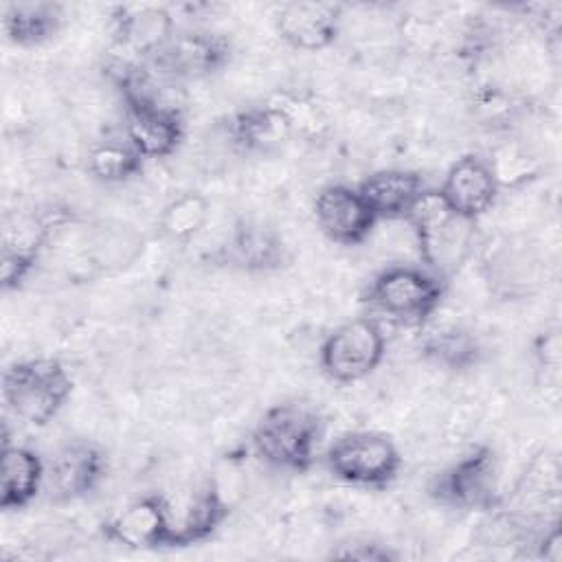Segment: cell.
<instances>
[{
  "mask_svg": "<svg viewBox=\"0 0 562 562\" xmlns=\"http://www.w3.org/2000/svg\"><path fill=\"white\" fill-rule=\"evenodd\" d=\"M323 417L307 402H281L270 406L252 428L255 454L285 472H307L323 439Z\"/></svg>",
  "mask_w": 562,
  "mask_h": 562,
  "instance_id": "obj_1",
  "label": "cell"
},
{
  "mask_svg": "<svg viewBox=\"0 0 562 562\" xmlns=\"http://www.w3.org/2000/svg\"><path fill=\"white\" fill-rule=\"evenodd\" d=\"M72 395V378L57 358H26L11 362L2 373L7 408L31 426L53 422Z\"/></svg>",
  "mask_w": 562,
  "mask_h": 562,
  "instance_id": "obj_2",
  "label": "cell"
},
{
  "mask_svg": "<svg viewBox=\"0 0 562 562\" xmlns=\"http://www.w3.org/2000/svg\"><path fill=\"white\" fill-rule=\"evenodd\" d=\"M446 296V279L424 266L397 263L380 270L362 294L373 312L404 323L424 325L430 321Z\"/></svg>",
  "mask_w": 562,
  "mask_h": 562,
  "instance_id": "obj_3",
  "label": "cell"
},
{
  "mask_svg": "<svg viewBox=\"0 0 562 562\" xmlns=\"http://www.w3.org/2000/svg\"><path fill=\"white\" fill-rule=\"evenodd\" d=\"M424 268L441 279L454 274L474 250V224L452 213L437 191L428 189L406 220Z\"/></svg>",
  "mask_w": 562,
  "mask_h": 562,
  "instance_id": "obj_4",
  "label": "cell"
},
{
  "mask_svg": "<svg viewBox=\"0 0 562 562\" xmlns=\"http://www.w3.org/2000/svg\"><path fill=\"white\" fill-rule=\"evenodd\" d=\"M428 496L450 509L494 512L503 503L501 468L492 446L479 443L437 472L428 483Z\"/></svg>",
  "mask_w": 562,
  "mask_h": 562,
  "instance_id": "obj_5",
  "label": "cell"
},
{
  "mask_svg": "<svg viewBox=\"0 0 562 562\" xmlns=\"http://www.w3.org/2000/svg\"><path fill=\"white\" fill-rule=\"evenodd\" d=\"M329 474L347 485L382 490L402 468L397 443L378 430H349L334 439L325 452Z\"/></svg>",
  "mask_w": 562,
  "mask_h": 562,
  "instance_id": "obj_6",
  "label": "cell"
},
{
  "mask_svg": "<svg viewBox=\"0 0 562 562\" xmlns=\"http://www.w3.org/2000/svg\"><path fill=\"white\" fill-rule=\"evenodd\" d=\"M386 336L375 318L360 316L338 325L321 345V369L338 384L369 378L384 360Z\"/></svg>",
  "mask_w": 562,
  "mask_h": 562,
  "instance_id": "obj_7",
  "label": "cell"
},
{
  "mask_svg": "<svg viewBox=\"0 0 562 562\" xmlns=\"http://www.w3.org/2000/svg\"><path fill=\"white\" fill-rule=\"evenodd\" d=\"M233 57V44L211 29L176 31L149 66L169 81L204 79L220 72Z\"/></svg>",
  "mask_w": 562,
  "mask_h": 562,
  "instance_id": "obj_8",
  "label": "cell"
},
{
  "mask_svg": "<svg viewBox=\"0 0 562 562\" xmlns=\"http://www.w3.org/2000/svg\"><path fill=\"white\" fill-rule=\"evenodd\" d=\"M105 450L88 439L61 443L46 465L44 487L53 503H72L90 496L108 476Z\"/></svg>",
  "mask_w": 562,
  "mask_h": 562,
  "instance_id": "obj_9",
  "label": "cell"
},
{
  "mask_svg": "<svg viewBox=\"0 0 562 562\" xmlns=\"http://www.w3.org/2000/svg\"><path fill=\"white\" fill-rule=\"evenodd\" d=\"M123 132L145 160H162L178 151L187 125L176 105L154 99H123Z\"/></svg>",
  "mask_w": 562,
  "mask_h": 562,
  "instance_id": "obj_10",
  "label": "cell"
},
{
  "mask_svg": "<svg viewBox=\"0 0 562 562\" xmlns=\"http://www.w3.org/2000/svg\"><path fill=\"white\" fill-rule=\"evenodd\" d=\"M498 189L490 160L479 154H465L448 167L437 195L452 213L476 222L494 206Z\"/></svg>",
  "mask_w": 562,
  "mask_h": 562,
  "instance_id": "obj_11",
  "label": "cell"
},
{
  "mask_svg": "<svg viewBox=\"0 0 562 562\" xmlns=\"http://www.w3.org/2000/svg\"><path fill=\"white\" fill-rule=\"evenodd\" d=\"M314 220L327 239L342 246L362 244L378 222L358 187L349 184L323 187L314 198Z\"/></svg>",
  "mask_w": 562,
  "mask_h": 562,
  "instance_id": "obj_12",
  "label": "cell"
},
{
  "mask_svg": "<svg viewBox=\"0 0 562 562\" xmlns=\"http://www.w3.org/2000/svg\"><path fill=\"white\" fill-rule=\"evenodd\" d=\"M108 540L127 549L171 547V505L162 494H145L127 503L105 525Z\"/></svg>",
  "mask_w": 562,
  "mask_h": 562,
  "instance_id": "obj_13",
  "label": "cell"
},
{
  "mask_svg": "<svg viewBox=\"0 0 562 562\" xmlns=\"http://www.w3.org/2000/svg\"><path fill=\"white\" fill-rule=\"evenodd\" d=\"M176 33L173 18L158 4H127L112 13L114 46L123 53L121 59L149 61Z\"/></svg>",
  "mask_w": 562,
  "mask_h": 562,
  "instance_id": "obj_14",
  "label": "cell"
},
{
  "mask_svg": "<svg viewBox=\"0 0 562 562\" xmlns=\"http://www.w3.org/2000/svg\"><path fill=\"white\" fill-rule=\"evenodd\" d=\"M342 7L334 2H285L274 15L279 37L305 53L329 48L340 33Z\"/></svg>",
  "mask_w": 562,
  "mask_h": 562,
  "instance_id": "obj_15",
  "label": "cell"
},
{
  "mask_svg": "<svg viewBox=\"0 0 562 562\" xmlns=\"http://www.w3.org/2000/svg\"><path fill=\"white\" fill-rule=\"evenodd\" d=\"M171 505V547H191L209 540L228 518V503L215 479L202 481L184 496L180 505Z\"/></svg>",
  "mask_w": 562,
  "mask_h": 562,
  "instance_id": "obj_16",
  "label": "cell"
},
{
  "mask_svg": "<svg viewBox=\"0 0 562 562\" xmlns=\"http://www.w3.org/2000/svg\"><path fill=\"white\" fill-rule=\"evenodd\" d=\"M220 259L248 272L277 270L288 261L281 235L255 220H237L220 250Z\"/></svg>",
  "mask_w": 562,
  "mask_h": 562,
  "instance_id": "obj_17",
  "label": "cell"
},
{
  "mask_svg": "<svg viewBox=\"0 0 562 562\" xmlns=\"http://www.w3.org/2000/svg\"><path fill=\"white\" fill-rule=\"evenodd\" d=\"M358 191L367 200L373 215L380 220H408L417 202L428 191L422 173L411 169H378L369 173Z\"/></svg>",
  "mask_w": 562,
  "mask_h": 562,
  "instance_id": "obj_18",
  "label": "cell"
},
{
  "mask_svg": "<svg viewBox=\"0 0 562 562\" xmlns=\"http://www.w3.org/2000/svg\"><path fill=\"white\" fill-rule=\"evenodd\" d=\"M46 481V463L42 457L20 443H11L9 435H2L0 452V509L20 512L29 507L42 492Z\"/></svg>",
  "mask_w": 562,
  "mask_h": 562,
  "instance_id": "obj_19",
  "label": "cell"
},
{
  "mask_svg": "<svg viewBox=\"0 0 562 562\" xmlns=\"http://www.w3.org/2000/svg\"><path fill=\"white\" fill-rule=\"evenodd\" d=\"M226 134L244 151H270L288 143L296 130L290 114L277 101H270L231 114Z\"/></svg>",
  "mask_w": 562,
  "mask_h": 562,
  "instance_id": "obj_20",
  "label": "cell"
},
{
  "mask_svg": "<svg viewBox=\"0 0 562 562\" xmlns=\"http://www.w3.org/2000/svg\"><path fill=\"white\" fill-rule=\"evenodd\" d=\"M145 250L143 233L119 220L97 222L86 235V259L99 272H121Z\"/></svg>",
  "mask_w": 562,
  "mask_h": 562,
  "instance_id": "obj_21",
  "label": "cell"
},
{
  "mask_svg": "<svg viewBox=\"0 0 562 562\" xmlns=\"http://www.w3.org/2000/svg\"><path fill=\"white\" fill-rule=\"evenodd\" d=\"M64 24V7L59 2H9L2 11V29L15 46H40L53 40Z\"/></svg>",
  "mask_w": 562,
  "mask_h": 562,
  "instance_id": "obj_22",
  "label": "cell"
},
{
  "mask_svg": "<svg viewBox=\"0 0 562 562\" xmlns=\"http://www.w3.org/2000/svg\"><path fill=\"white\" fill-rule=\"evenodd\" d=\"M422 353L446 371H468L481 362L483 347L470 329L443 325L422 340Z\"/></svg>",
  "mask_w": 562,
  "mask_h": 562,
  "instance_id": "obj_23",
  "label": "cell"
},
{
  "mask_svg": "<svg viewBox=\"0 0 562 562\" xmlns=\"http://www.w3.org/2000/svg\"><path fill=\"white\" fill-rule=\"evenodd\" d=\"M485 279L503 296L531 294L540 283L536 259L522 248H501L485 261Z\"/></svg>",
  "mask_w": 562,
  "mask_h": 562,
  "instance_id": "obj_24",
  "label": "cell"
},
{
  "mask_svg": "<svg viewBox=\"0 0 562 562\" xmlns=\"http://www.w3.org/2000/svg\"><path fill=\"white\" fill-rule=\"evenodd\" d=\"M145 158L127 140H103L88 151V173L105 184H121L143 171Z\"/></svg>",
  "mask_w": 562,
  "mask_h": 562,
  "instance_id": "obj_25",
  "label": "cell"
},
{
  "mask_svg": "<svg viewBox=\"0 0 562 562\" xmlns=\"http://www.w3.org/2000/svg\"><path fill=\"white\" fill-rule=\"evenodd\" d=\"M209 215V200L202 193L187 191L165 204L158 220V228L169 241L187 244L206 226Z\"/></svg>",
  "mask_w": 562,
  "mask_h": 562,
  "instance_id": "obj_26",
  "label": "cell"
},
{
  "mask_svg": "<svg viewBox=\"0 0 562 562\" xmlns=\"http://www.w3.org/2000/svg\"><path fill=\"white\" fill-rule=\"evenodd\" d=\"M44 244L37 241H15V239H4L2 244V257H0V281L2 288L18 290L29 281L33 274L37 261H40V250Z\"/></svg>",
  "mask_w": 562,
  "mask_h": 562,
  "instance_id": "obj_27",
  "label": "cell"
},
{
  "mask_svg": "<svg viewBox=\"0 0 562 562\" xmlns=\"http://www.w3.org/2000/svg\"><path fill=\"white\" fill-rule=\"evenodd\" d=\"M331 558H342V560H362V562H386V560H397L400 555L391 551L389 547L373 542V540H353L347 544H340V549L331 551Z\"/></svg>",
  "mask_w": 562,
  "mask_h": 562,
  "instance_id": "obj_28",
  "label": "cell"
}]
</instances>
